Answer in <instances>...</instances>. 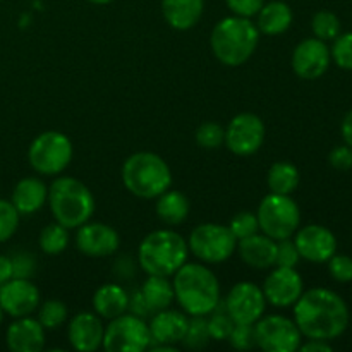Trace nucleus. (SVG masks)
<instances>
[{
  "instance_id": "nucleus-20",
  "label": "nucleus",
  "mask_w": 352,
  "mask_h": 352,
  "mask_svg": "<svg viewBox=\"0 0 352 352\" xmlns=\"http://www.w3.org/2000/svg\"><path fill=\"white\" fill-rule=\"evenodd\" d=\"M6 342L12 352H40L45 349V329L38 318L21 316L9 325Z\"/></svg>"
},
{
  "instance_id": "nucleus-48",
  "label": "nucleus",
  "mask_w": 352,
  "mask_h": 352,
  "mask_svg": "<svg viewBox=\"0 0 352 352\" xmlns=\"http://www.w3.org/2000/svg\"><path fill=\"white\" fill-rule=\"evenodd\" d=\"M340 134H342L344 143L352 148V110L344 116L342 124H340Z\"/></svg>"
},
{
  "instance_id": "nucleus-40",
  "label": "nucleus",
  "mask_w": 352,
  "mask_h": 352,
  "mask_svg": "<svg viewBox=\"0 0 352 352\" xmlns=\"http://www.w3.org/2000/svg\"><path fill=\"white\" fill-rule=\"evenodd\" d=\"M329 274L333 280L342 282V284H347V282L352 280V258L347 256V254H333L329 261Z\"/></svg>"
},
{
  "instance_id": "nucleus-46",
  "label": "nucleus",
  "mask_w": 352,
  "mask_h": 352,
  "mask_svg": "<svg viewBox=\"0 0 352 352\" xmlns=\"http://www.w3.org/2000/svg\"><path fill=\"white\" fill-rule=\"evenodd\" d=\"M299 351H302V352H330L332 351V346H330L327 340L308 339V342L299 346Z\"/></svg>"
},
{
  "instance_id": "nucleus-44",
  "label": "nucleus",
  "mask_w": 352,
  "mask_h": 352,
  "mask_svg": "<svg viewBox=\"0 0 352 352\" xmlns=\"http://www.w3.org/2000/svg\"><path fill=\"white\" fill-rule=\"evenodd\" d=\"M12 260V268H14V277L17 278H30V275L33 274V258L30 254H17L16 258H10Z\"/></svg>"
},
{
  "instance_id": "nucleus-41",
  "label": "nucleus",
  "mask_w": 352,
  "mask_h": 352,
  "mask_svg": "<svg viewBox=\"0 0 352 352\" xmlns=\"http://www.w3.org/2000/svg\"><path fill=\"white\" fill-rule=\"evenodd\" d=\"M299 260V251L296 248L294 241L282 239L277 241V258H275V267H287V268H296L298 267Z\"/></svg>"
},
{
  "instance_id": "nucleus-9",
  "label": "nucleus",
  "mask_w": 352,
  "mask_h": 352,
  "mask_svg": "<svg viewBox=\"0 0 352 352\" xmlns=\"http://www.w3.org/2000/svg\"><path fill=\"white\" fill-rule=\"evenodd\" d=\"M189 253L201 263L219 265L229 260L237 248V239L229 226L201 223L189 234Z\"/></svg>"
},
{
  "instance_id": "nucleus-38",
  "label": "nucleus",
  "mask_w": 352,
  "mask_h": 352,
  "mask_svg": "<svg viewBox=\"0 0 352 352\" xmlns=\"http://www.w3.org/2000/svg\"><path fill=\"white\" fill-rule=\"evenodd\" d=\"M210 315H212V318L206 320L210 339L212 340H227L229 339L230 332H232L234 325H236V323L232 322V318L227 315V311L217 313V309L215 311L210 313Z\"/></svg>"
},
{
  "instance_id": "nucleus-43",
  "label": "nucleus",
  "mask_w": 352,
  "mask_h": 352,
  "mask_svg": "<svg viewBox=\"0 0 352 352\" xmlns=\"http://www.w3.org/2000/svg\"><path fill=\"white\" fill-rule=\"evenodd\" d=\"M329 162L337 170H349L352 168V148L347 144L333 148L329 155Z\"/></svg>"
},
{
  "instance_id": "nucleus-30",
  "label": "nucleus",
  "mask_w": 352,
  "mask_h": 352,
  "mask_svg": "<svg viewBox=\"0 0 352 352\" xmlns=\"http://www.w3.org/2000/svg\"><path fill=\"white\" fill-rule=\"evenodd\" d=\"M38 243H40V250L48 256L60 254L69 246V229H65L58 222L48 223L41 229Z\"/></svg>"
},
{
  "instance_id": "nucleus-29",
  "label": "nucleus",
  "mask_w": 352,
  "mask_h": 352,
  "mask_svg": "<svg viewBox=\"0 0 352 352\" xmlns=\"http://www.w3.org/2000/svg\"><path fill=\"white\" fill-rule=\"evenodd\" d=\"M301 174L291 162H275L267 174V184L275 195H292L298 189Z\"/></svg>"
},
{
  "instance_id": "nucleus-5",
  "label": "nucleus",
  "mask_w": 352,
  "mask_h": 352,
  "mask_svg": "<svg viewBox=\"0 0 352 352\" xmlns=\"http://www.w3.org/2000/svg\"><path fill=\"white\" fill-rule=\"evenodd\" d=\"M47 203L55 222L65 229H78L95 213L93 192L85 182L69 175H58L48 186Z\"/></svg>"
},
{
  "instance_id": "nucleus-17",
  "label": "nucleus",
  "mask_w": 352,
  "mask_h": 352,
  "mask_svg": "<svg viewBox=\"0 0 352 352\" xmlns=\"http://www.w3.org/2000/svg\"><path fill=\"white\" fill-rule=\"evenodd\" d=\"M294 236V244L302 260L327 263L337 253V237L325 226L311 223L296 230Z\"/></svg>"
},
{
  "instance_id": "nucleus-13",
  "label": "nucleus",
  "mask_w": 352,
  "mask_h": 352,
  "mask_svg": "<svg viewBox=\"0 0 352 352\" xmlns=\"http://www.w3.org/2000/svg\"><path fill=\"white\" fill-rule=\"evenodd\" d=\"M267 299L254 282H237L226 298V311L234 323L254 325L265 315Z\"/></svg>"
},
{
  "instance_id": "nucleus-49",
  "label": "nucleus",
  "mask_w": 352,
  "mask_h": 352,
  "mask_svg": "<svg viewBox=\"0 0 352 352\" xmlns=\"http://www.w3.org/2000/svg\"><path fill=\"white\" fill-rule=\"evenodd\" d=\"M88 2H91V3H96V6H105V3H110V2H113V0H88Z\"/></svg>"
},
{
  "instance_id": "nucleus-24",
  "label": "nucleus",
  "mask_w": 352,
  "mask_h": 352,
  "mask_svg": "<svg viewBox=\"0 0 352 352\" xmlns=\"http://www.w3.org/2000/svg\"><path fill=\"white\" fill-rule=\"evenodd\" d=\"M48 198V186L38 177H24L16 184L12 191V205L19 215H31L43 208Z\"/></svg>"
},
{
  "instance_id": "nucleus-2",
  "label": "nucleus",
  "mask_w": 352,
  "mask_h": 352,
  "mask_svg": "<svg viewBox=\"0 0 352 352\" xmlns=\"http://www.w3.org/2000/svg\"><path fill=\"white\" fill-rule=\"evenodd\" d=\"M172 277L175 301L188 316H206L219 308L220 284L208 267L186 261Z\"/></svg>"
},
{
  "instance_id": "nucleus-39",
  "label": "nucleus",
  "mask_w": 352,
  "mask_h": 352,
  "mask_svg": "<svg viewBox=\"0 0 352 352\" xmlns=\"http://www.w3.org/2000/svg\"><path fill=\"white\" fill-rule=\"evenodd\" d=\"M227 340H229L230 346L237 351L253 349V347H256L254 325H239V323H236Z\"/></svg>"
},
{
  "instance_id": "nucleus-47",
  "label": "nucleus",
  "mask_w": 352,
  "mask_h": 352,
  "mask_svg": "<svg viewBox=\"0 0 352 352\" xmlns=\"http://www.w3.org/2000/svg\"><path fill=\"white\" fill-rule=\"evenodd\" d=\"M14 277V268H12V260L9 256H3L0 254V285L6 284L7 280Z\"/></svg>"
},
{
  "instance_id": "nucleus-7",
  "label": "nucleus",
  "mask_w": 352,
  "mask_h": 352,
  "mask_svg": "<svg viewBox=\"0 0 352 352\" xmlns=\"http://www.w3.org/2000/svg\"><path fill=\"white\" fill-rule=\"evenodd\" d=\"M258 226L265 236L274 241L289 239L301 226V212L291 195H270L261 199L256 212Z\"/></svg>"
},
{
  "instance_id": "nucleus-4",
  "label": "nucleus",
  "mask_w": 352,
  "mask_h": 352,
  "mask_svg": "<svg viewBox=\"0 0 352 352\" xmlns=\"http://www.w3.org/2000/svg\"><path fill=\"white\" fill-rule=\"evenodd\" d=\"M188 241L170 229H158L143 237L138 248V263L146 275L172 277L188 261Z\"/></svg>"
},
{
  "instance_id": "nucleus-1",
  "label": "nucleus",
  "mask_w": 352,
  "mask_h": 352,
  "mask_svg": "<svg viewBox=\"0 0 352 352\" xmlns=\"http://www.w3.org/2000/svg\"><path fill=\"white\" fill-rule=\"evenodd\" d=\"M349 308L337 292L315 287L294 302V322L306 339H339L349 327Z\"/></svg>"
},
{
  "instance_id": "nucleus-18",
  "label": "nucleus",
  "mask_w": 352,
  "mask_h": 352,
  "mask_svg": "<svg viewBox=\"0 0 352 352\" xmlns=\"http://www.w3.org/2000/svg\"><path fill=\"white\" fill-rule=\"evenodd\" d=\"M120 246V237L113 227L102 222H86L78 227L76 232V248L79 253L88 258H105L117 253Z\"/></svg>"
},
{
  "instance_id": "nucleus-25",
  "label": "nucleus",
  "mask_w": 352,
  "mask_h": 352,
  "mask_svg": "<svg viewBox=\"0 0 352 352\" xmlns=\"http://www.w3.org/2000/svg\"><path fill=\"white\" fill-rule=\"evenodd\" d=\"M129 294L119 284H103L93 294V309L103 320H113L127 313Z\"/></svg>"
},
{
  "instance_id": "nucleus-15",
  "label": "nucleus",
  "mask_w": 352,
  "mask_h": 352,
  "mask_svg": "<svg viewBox=\"0 0 352 352\" xmlns=\"http://www.w3.org/2000/svg\"><path fill=\"white\" fill-rule=\"evenodd\" d=\"M261 289H263L267 305L275 306V308H287V306H294V302L301 298L305 292V284L296 268L275 267L267 275Z\"/></svg>"
},
{
  "instance_id": "nucleus-26",
  "label": "nucleus",
  "mask_w": 352,
  "mask_h": 352,
  "mask_svg": "<svg viewBox=\"0 0 352 352\" xmlns=\"http://www.w3.org/2000/svg\"><path fill=\"white\" fill-rule=\"evenodd\" d=\"M256 28L260 34H267V36H277V34L285 33L291 28L292 19V9L289 3L282 2V0H272L261 6L260 12L256 14Z\"/></svg>"
},
{
  "instance_id": "nucleus-10",
  "label": "nucleus",
  "mask_w": 352,
  "mask_h": 352,
  "mask_svg": "<svg viewBox=\"0 0 352 352\" xmlns=\"http://www.w3.org/2000/svg\"><path fill=\"white\" fill-rule=\"evenodd\" d=\"M150 327L144 318L133 313H124L117 318L109 320L102 347L107 352H143L150 347Z\"/></svg>"
},
{
  "instance_id": "nucleus-37",
  "label": "nucleus",
  "mask_w": 352,
  "mask_h": 352,
  "mask_svg": "<svg viewBox=\"0 0 352 352\" xmlns=\"http://www.w3.org/2000/svg\"><path fill=\"white\" fill-rule=\"evenodd\" d=\"M330 55H332L333 62L340 69L352 71V31L351 33L339 34L333 40V47L330 48Z\"/></svg>"
},
{
  "instance_id": "nucleus-3",
  "label": "nucleus",
  "mask_w": 352,
  "mask_h": 352,
  "mask_svg": "<svg viewBox=\"0 0 352 352\" xmlns=\"http://www.w3.org/2000/svg\"><path fill=\"white\" fill-rule=\"evenodd\" d=\"M260 31L250 17L229 16L215 24L210 34V47L220 64L239 67L256 52Z\"/></svg>"
},
{
  "instance_id": "nucleus-36",
  "label": "nucleus",
  "mask_w": 352,
  "mask_h": 352,
  "mask_svg": "<svg viewBox=\"0 0 352 352\" xmlns=\"http://www.w3.org/2000/svg\"><path fill=\"white\" fill-rule=\"evenodd\" d=\"M229 229L237 241L246 239V237L260 232V226H258L256 213L239 212L237 215L232 217V220H230V223H229Z\"/></svg>"
},
{
  "instance_id": "nucleus-12",
  "label": "nucleus",
  "mask_w": 352,
  "mask_h": 352,
  "mask_svg": "<svg viewBox=\"0 0 352 352\" xmlns=\"http://www.w3.org/2000/svg\"><path fill=\"white\" fill-rule=\"evenodd\" d=\"M265 141V124L256 113L243 112L230 119L226 127V144L237 157H250L261 148Z\"/></svg>"
},
{
  "instance_id": "nucleus-34",
  "label": "nucleus",
  "mask_w": 352,
  "mask_h": 352,
  "mask_svg": "<svg viewBox=\"0 0 352 352\" xmlns=\"http://www.w3.org/2000/svg\"><path fill=\"white\" fill-rule=\"evenodd\" d=\"M226 141V129L217 122H203L196 129V143L203 150H217Z\"/></svg>"
},
{
  "instance_id": "nucleus-28",
  "label": "nucleus",
  "mask_w": 352,
  "mask_h": 352,
  "mask_svg": "<svg viewBox=\"0 0 352 352\" xmlns=\"http://www.w3.org/2000/svg\"><path fill=\"white\" fill-rule=\"evenodd\" d=\"M140 292L151 315L170 308L175 299L174 285L168 280V277H162V275H148V278L141 285Z\"/></svg>"
},
{
  "instance_id": "nucleus-22",
  "label": "nucleus",
  "mask_w": 352,
  "mask_h": 352,
  "mask_svg": "<svg viewBox=\"0 0 352 352\" xmlns=\"http://www.w3.org/2000/svg\"><path fill=\"white\" fill-rule=\"evenodd\" d=\"M236 251L239 253L241 261L254 270H268L275 267L277 258V241L256 232L246 239L237 241Z\"/></svg>"
},
{
  "instance_id": "nucleus-14",
  "label": "nucleus",
  "mask_w": 352,
  "mask_h": 352,
  "mask_svg": "<svg viewBox=\"0 0 352 352\" xmlns=\"http://www.w3.org/2000/svg\"><path fill=\"white\" fill-rule=\"evenodd\" d=\"M332 55L327 41L318 38H306L292 52V71L298 78L315 81L322 78L330 67Z\"/></svg>"
},
{
  "instance_id": "nucleus-45",
  "label": "nucleus",
  "mask_w": 352,
  "mask_h": 352,
  "mask_svg": "<svg viewBox=\"0 0 352 352\" xmlns=\"http://www.w3.org/2000/svg\"><path fill=\"white\" fill-rule=\"evenodd\" d=\"M127 311L133 313V315H136V316H140V318H144V316L151 315L140 291L134 292L133 296H129V306H127Z\"/></svg>"
},
{
  "instance_id": "nucleus-19",
  "label": "nucleus",
  "mask_w": 352,
  "mask_h": 352,
  "mask_svg": "<svg viewBox=\"0 0 352 352\" xmlns=\"http://www.w3.org/2000/svg\"><path fill=\"white\" fill-rule=\"evenodd\" d=\"M105 325L96 313L81 311L67 325L69 344L78 352H95L102 347Z\"/></svg>"
},
{
  "instance_id": "nucleus-8",
  "label": "nucleus",
  "mask_w": 352,
  "mask_h": 352,
  "mask_svg": "<svg viewBox=\"0 0 352 352\" xmlns=\"http://www.w3.org/2000/svg\"><path fill=\"white\" fill-rule=\"evenodd\" d=\"M72 143L60 131H45L30 144L28 160L36 174L55 177L69 167L72 160Z\"/></svg>"
},
{
  "instance_id": "nucleus-21",
  "label": "nucleus",
  "mask_w": 352,
  "mask_h": 352,
  "mask_svg": "<svg viewBox=\"0 0 352 352\" xmlns=\"http://www.w3.org/2000/svg\"><path fill=\"white\" fill-rule=\"evenodd\" d=\"M189 318L186 313L175 311V309H162L155 313L150 327L151 344H165V346H177L182 342L188 330ZM150 344V346H151Z\"/></svg>"
},
{
  "instance_id": "nucleus-16",
  "label": "nucleus",
  "mask_w": 352,
  "mask_h": 352,
  "mask_svg": "<svg viewBox=\"0 0 352 352\" xmlns=\"http://www.w3.org/2000/svg\"><path fill=\"white\" fill-rule=\"evenodd\" d=\"M41 296L30 278L12 277L0 285V306L12 318L31 316L40 308Z\"/></svg>"
},
{
  "instance_id": "nucleus-50",
  "label": "nucleus",
  "mask_w": 352,
  "mask_h": 352,
  "mask_svg": "<svg viewBox=\"0 0 352 352\" xmlns=\"http://www.w3.org/2000/svg\"><path fill=\"white\" fill-rule=\"evenodd\" d=\"M2 320H3V309L2 306H0V325H2Z\"/></svg>"
},
{
  "instance_id": "nucleus-6",
  "label": "nucleus",
  "mask_w": 352,
  "mask_h": 352,
  "mask_svg": "<svg viewBox=\"0 0 352 352\" xmlns=\"http://www.w3.org/2000/svg\"><path fill=\"white\" fill-rule=\"evenodd\" d=\"M120 177L124 188L140 199H157L172 186L170 167L160 155L151 151H138L127 157Z\"/></svg>"
},
{
  "instance_id": "nucleus-27",
  "label": "nucleus",
  "mask_w": 352,
  "mask_h": 352,
  "mask_svg": "<svg viewBox=\"0 0 352 352\" xmlns=\"http://www.w3.org/2000/svg\"><path fill=\"white\" fill-rule=\"evenodd\" d=\"M189 199L184 192L174 191V189H167L165 192H162L157 198L155 203V212L157 217L165 223V226H181L189 215Z\"/></svg>"
},
{
  "instance_id": "nucleus-11",
  "label": "nucleus",
  "mask_w": 352,
  "mask_h": 352,
  "mask_svg": "<svg viewBox=\"0 0 352 352\" xmlns=\"http://www.w3.org/2000/svg\"><path fill=\"white\" fill-rule=\"evenodd\" d=\"M254 337L256 346L265 352H296L302 344L296 322L284 315L261 316L254 323Z\"/></svg>"
},
{
  "instance_id": "nucleus-31",
  "label": "nucleus",
  "mask_w": 352,
  "mask_h": 352,
  "mask_svg": "<svg viewBox=\"0 0 352 352\" xmlns=\"http://www.w3.org/2000/svg\"><path fill=\"white\" fill-rule=\"evenodd\" d=\"M311 30L315 38L323 41H333L340 34V19L330 10H320L313 16Z\"/></svg>"
},
{
  "instance_id": "nucleus-42",
  "label": "nucleus",
  "mask_w": 352,
  "mask_h": 352,
  "mask_svg": "<svg viewBox=\"0 0 352 352\" xmlns=\"http://www.w3.org/2000/svg\"><path fill=\"white\" fill-rule=\"evenodd\" d=\"M226 3L234 16L250 17L251 19V17H254L260 12L265 0H226Z\"/></svg>"
},
{
  "instance_id": "nucleus-35",
  "label": "nucleus",
  "mask_w": 352,
  "mask_h": 352,
  "mask_svg": "<svg viewBox=\"0 0 352 352\" xmlns=\"http://www.w3.org/2000/svg\"><path fill=\"white\" fill-rule=\"evenodd\" d=\"M19 219L21 215L12 201L0 198V243H6L16 234Z\"/></svg>"
},
{
  "instance_id": "nucleus-23",
  "label": "nucleus",
  "mask_w": 352,
  "mask_h": 352,
  "mask_svg": "<svg viewBox=\"0 0 352 352\" xmlns=\"http://www.w3.org/2000/svg\"><path fill=\"white\" fill-rule=\"evenodd\" d=\"M205 0H162V14L170 28L188 31L199 23Z\"/></svg>"
},
{
  "instance_id": "nucleus-32",
  "label": "nucleus",
  "mask_w": 352,
  "mask_h": 352,
  "mask_svg": "<svg viewBox=\"0 0 352 352\" xmlns=\"http://www.w3.org/2000/svg\"><path fill=\"white\" fill-rule=\"evenodd\" d=\"M67 320V306L58 299H48L38 309V322L45 330H57Z\"/></svg>"
},
{
  "instance_id": "nucleus-33",
  "label": "nucleus",
  "mask_w": 352,
  "mask_h": 352,
  "mask_svg": "<svg viewBox=\"0 0 352 352\" xmlns=\"http://www.w3.org/2000/svg\"><path fill=\"white\" fill-rule=\"evenodd\" d=\"M210 340L212 339H210L205 316H192V320H189L188 330H186V336L181 342L182 346L186 349H203Z\"/></svg>"
}]
</instances>
